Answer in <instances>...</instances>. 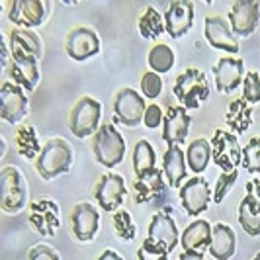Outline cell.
<instances>
[{
    "instance_id": "1",
    "label": "cell",
    "mask_w": 260,
    "mask_h": 260,
    "mask_svg": "<svg viewBox=\"0 0 260 260\" xmlns=\"http://www.w3.org/2000/svg\"><path fill=\"white\" fill-rule=\"evenodd\" d=\"M73 165V149L65 139H49L43 145L41 155L36 160V169L43 180H53L63 174Z\"/></svg>"
},
{
    "instance_id": "2",
    "label": "cell",
    "mask_w": 260,
    "mask_h": 260,
    "mask_svg": "<svg viewBox=\"0 0 260 260\" xmlns=\"http://www.w3.org/2000/svg\"><path fill=\"white\" fill-rule=\"evenodd\" d=\"M172 94L186 110H198L209 98V84L200 69H188L176 77Z\"/></svg>"
},
{
    "instance_id": "3",
    "label": "cell",
    "mask_w": 260,
    "mask_h": 260,
    "mask_svg": "<svg viewBox=\"0 0 260 260\" xmlns=\"http://www.w3.org/2000/svg\"><path fill=\"white\" fill-rule=\"evenodd\" d=\"M92 151L102 167L114 169L125 156V141L121 133L116 129V125L108 121V123H102L100 129L96 131L94 141H92Z\"/></svg>"
},
{
    "instance_id": "4",
    "label": "cell",
    "mask_w": 260,
    "mask_h": 260,
    "mask_svg": "<svg viewBox=\"0 0 260 260\" xmlns=\"http://www.w3.org/2000/svg\"><path fill=\"white\" fill-rule=\"evenodd\" d=\"M100 117H102V104L90 96H82L71 110L69 127L75 137L84 139L96 135V131L100 129Z\"/></svg>"
},
{
    "instance_id": "5",
    "label": "cell",
    "mask_w": 260,
    "mask_h": 260,
    "mask_svg": "<svg viewBox=\"0 0 260 260\" xmlns=\"http://www.w3.org/2000/svg\"><path fill=\"white\" fill-rule=\"evenodd\" d=\"M27 200L26 182L16 167H6L0 174V208L6 213H20Z\"/></svg>"
},
{
    "instance_id": "6",
    "label": "cell",
    "mask_w": 260,
    "mask_h": 260,
    "mask_svg": "<svg viewBox=\"0 0 260 260\" xmlns=\"http://www.w3.org/2000/svg\"><path fill=\"white\" fill-rule=\"evenodd\" d=\"M211 149H213L211 158L223 172H233L243 162V149L237 141L235 133L217 129L213 133V139H211Z\"/></svg>"
},
{
    "instance_id": "7",
    "label": "cell",
    "mask_w": 260,
    "mask_h": 260,
    "mask_svg": "<svg viewBox=\"0 0 260 260\" xmlns=\"http://www.w3.org/2000/svg\"><path fill=\"white\" fill-rule=\"evenodd\" d=\"M145 100L143 96L133 88H121L114 98V114L119 123L127 127H137L145 116Z\"/></svg>"
},
{
    "instance_id": "8",
    "label": "cell",
    "mask_w": 260,
    "mask_h": 260,
    "mask_svg": "<svg viewBox=\"0 0 260 260\" xmlns=\"http://www.w3.org/2000/svg\"><path fill=\"white\" fill-rule=\"evenodd\" d=\"M29 225L41 237H55L61 219H59V206L51 198H39L29 208Z\"/></svg>"
},
{
    "instance_id": "9",
    "label": "cell",
    "mask_w": 260,
    "mask_h": 260,
    "mask_svg": "<svg viewBox=\"0 0 260 260\" xmlns=\"http://www.w3.org/2000/svg\"><path fill=\"white\" fill-rule=\"evenodd\" d=\"M27 94L24 88L14 84L12 80H6L0 88V116L8 123H20L27 116Z\"/></svg>"
},
{
    "instance_id": "10",
    "label": "cell",
    "mask_w": 260,
    "mask_h": 260,
    "mask_svg": "<svg viewBox=\"0 0 260 260\" xmlns=\"http://www.w3.org/2000/svg\"><path fill=\"white\" fill-rule=\"evenodd\" d=\"M213 198L211 188L206 178L202 176H192L180 186V202L182 208L186 209L188 215L198 217L200 213H204L209 206V200Z\"/></svg>"
},
{
    "instance_id": "11",
    "label": "cell",
    "mask_w": 260,
    "mask_h": 260,
    "mask_svg": "<svg viewBox=\"0 0 260 260\" xmlns=\"http://www.w3.org/2000/svg\"><path fill=\"white\" fill-rule=\"evenodd\" d=\"M125 194H127L125 180L114 172H108L104 176H100V180L94 186V198L100 204V208L108 213H116L119 206L123 204Z\"/></svg>"
},
{
    "instance_id": "12",
    "label": "cell",
    "mask_w": 260,
    "mask_h": 260,
    "mask_svg": "<svg viewBox=\"0 0 260 260\" xmlns=\"http://www.w3.org/2000/svg\"><path fill=\"white\" fill-rule=\"evenodd\" d=\"M67 55L73 59V61H86L94 55L100 53V38L98 34L90 29V27L78 26L73 27L67 36V43H65Z\"/></svg>"
},
{
    "instance_id": "13",
    "label": "cell",
    "mask_w": 260,
    "mask_h": 260,
    "mask_svg": "<svg viewBox=\"0 0 260 260\" xmlns=\"http://www.w3.org/2000/svg\"><path fill=\"white\" fill-rule=\"evenodd\" d=\"M204 36L208 39V43L213 49H221V51L239 53V39L233 34L231 26L227 24V20L221 16H208L204 20Z\"/></svg>"
},
{
    "instance_id": "14",
    "label": "cell",
    "mask_w": 260,
    "mask_h": 260,
    "mask_svg": "<svg viewBox=\"0 0 260 260\" xmlns=\"http://www.w3.org/2000/svg\"><path fill=\"white\" fill-rule=\"evenodd\" d=\"M47 6L41 0H14L8 10V20L22 29H31L45 22Z\"/></svg>"
},
{
    "instance_id": "15",
    "label": "cell",
    "mask_w": 260,
    "mask_h": 260,
    "mask_svg": "<svg viewBox=\"0 0 260 260\" xmlns=\"http://www.w3.org/2000/svg\"><path fill=\"white\" fill-rule=\"evenodd\" d=\"M162 16L167 34L172 39H180L194 26V4L190 0H174Z\"/></svg>"
},
{
    "instance_id": "16",
    "label": "cell",
    "mask_w": 260,
    "mask_h": 260,
    "mask_svg": "<svg viewBox=\"0 0 260 260\" xmlns=\"http://www.w3.org/2000/svg\"><path fill=\"white\" fill-rule=\"evenodd\" d=\"M6 71H8V77L12 78L14 84L24 88L26 94H31L36 90L39 82V69L36 57H31V55H12Z\"/></svg>"
},
{
    "instance_id": "17",
    "label": "cell",
    "mask_w": 260,
    "mask_h": 260,
    "mask_svg": "<svg viewBox=\"0 0 260 260\" xmlns=\"http://www.w3.org/2000/svg\"><path fill=\"white\" fill-rule=\"evenodd\" d=\"M258 2H254V0H237L229 10L231 29L239 38H248L250 34H254V29L258 26Z\"/></svg>"
},
{
    "instance_id": "18",
    "label": "cell",
    "mask_w": 260,
    "mask_h": 260,
    "mask_svg": "<svg viewBox=\"0 0 260 260\" xmlns=\"http://www.w3.org/2000/svg\"><path fill=\"white\" fill-rule=\"evenodd\" d=\"M243 73L245 65L243 59L237 57H221L213 65V77H215V86L221 94H231L235 92L241 82H243Z\"/></svg>"
},
{
    "instance_id": "19",
    "label": "cell",
    "mask_w": 260,
    "mask_h": 260,
    "mask_svg": "<svg viewBox=\"0 0 260 260\" xmlns=\"http://www.w3.org/2000/svg\"><path fill=\"white\" fill-rule=\"evenodd\" d=\"M190 123L192 119L188 116L186 108L182 106H170L165 114V121H162V139L165 143L172 147V145H180L186 141L188 131H190Z\"/></svg>"
},
{
    "instance_id": "20",
    "label": "cell",
    "mask_w": 260,
    "mask_h": 260,
    "mask_svg": "<svg viewBox=\"0 0 260 260\" xmlns=\"http://www.w3.org/2000/svg\"><path fill=\"white\" fill-rule=\"evenodd\" d=\"M71 227L78 241H82V243L92 241L100 229V215H98L96 208L88 202L77 204L71 213Z\"/></svg>"
},
{
    "instance_id": "21",
    "label": "cell",
    "mask_w": 260,
    "mask_h": 260,
    "mask_svg": "<svg viewBox=\"0 0 260 260\" xmlns=\"http://www.w3.org/2000/svg\"><path fill=\"white\" fill-rule=\"evenodd\" d=\"M149 239H153L155 243L162 245L167 250H174L176 245L180 243V233L178 227L172 219L169 211H158L153 215V219L149 223Z\"/></svg>"
},
{
    "instance_id": "22",
    "label": "cell",
    "mask_w": 260,
    "mask_h": 260,
    "mask_svg": "<svg viewBox=\"0 0 260 260\" xmlns=\"http://www.w3.org/2000/svg\"><path fill=\"white\" fill-rule=\"evenodd\" d=\"M135 188V200L137 204H151L167 194V184H165V172L158 169H153L145 172L143 176H137L133 184Z\"/></svg>"
},
{
    "instance_id": "23",
    "label": "cell",
    "mask_w": 260,
    "mask_h": 260,
    "mask_svg": "<svg viewBox=\"0 0 260 260\" xmlns=\"http://www.w3.org/2000/svg\"><path fill=\"white\" fill-rule=\"evenodd\" d=\"M211 231L213 229L206 219H196L180 235V245L184 250L204 254V250H209V245H211Z\"/></svg>"
},
{
    "instance_id": "24",
    "label": "cell",
    "mask_w": 260,
    "mask_h": 260,
    "mask_svg": "<svg viewBox=\"0 0 260 260\" xmlns=\"http://www.w3.org/2000/svg\"><path fill=\"white\" fill-rule=\"evenodd\" d=\"M237 250V237L235 231L225 225L217 223L211 231V245H209V254L215 260H231Z\"/></svg>"
},
{
    "instance_id": "25",
    "label": "cell",
    "mask_w": 260,
    "mask_h": 260,
    "mask_svg": "<svg viewBox=\"0 0 260 260\" xmlns=\"http://www.w3.org/2000/svg\"><path fill=\"white\" fill-rule=\"evenodd\" d=\"M162 172L169 180L170 188H180L188 174L186 169V155L178 145H172L167 149V153L162 156Z\"/></svg>"
},
{
    "instance_id": "26",
    "label": "cell",
    "mask_w": 260,
    "mask_h": 260,
    "mask_svg": "<svg viewBox=\"0 0 260 260\" xmlns=\"http://www.w3.org/2000/svg\"><path fill=\"white\" fill-rule=\"evenodd\" d=\"M8 49L10 55H31L39 61L43 47H41V39L29 31V29H22V27H16L10 31L8 36Z\"/></svg>"
},
{
    "instance_id": "27",
    "label": "cell",
    "mask_w": 260,
    "mask_h": 260,
    "mask_svg": "<svg viewBox=\"0 0 260 260\" xmlns=\"http://www.w3.org/2000/svg\"><path fill=\"white\" fill-rule=\"evenodd\" d=\"M14 145H16V151L20 153V156L24 158H36L41 155V143H39L38 131L34 125L24 123V125H18V129L14 131Z\"/></svg>"
},
{
    "instance_id": "28",
    "label": "cell",
    "mask_w": 260,
    "mask_h": 260,
    "mask_svg": "<svg viewBox=\"0 0 260 260\" xmlns=\"http://www.w3.org/2000/svg\"><path fill=\"white\" fill-rule=\"evenodd\" d=\"M225 121L237 135L245 133L250 127V123H252V108H250V104L245 98H235L233 102L229 104V108H227Z\"/></svg>"
},
{
    "instance_id": "29",
    "label": "cell",
    "mask_w": 260,
    "mask_h": 260,
    "mask_svg": "<svg viewBox=\"0 0 260 260\" xmlns=\"http://www.w3.org/2000/svg\"><path fill=\"white\" fill-rule=\"evenodd\" d=\"M211 156H213V149H211V143L208 139H194L188 145V151H186L188 169L196 172V176H200L204 170L208 169Z\"/></svg>"
},
{
    "instance_id": "30",
    "label": "cell",
    "mask_w": 260,
    "mask_h": 260,
    "mask_svg": "<svg viewBox=\"0 0 260 260\" xmlns=\"http://www.w3.org/2000/svg\"><path fill=\"white\" fill-rule=\"evenodd\" d=\"M137 27H139V34L145 39L160 38L167 31V27H165V16L158 12L155 6H147L145 12L139 16Z\"/></svg>"
},
{
    "instance_id": "31",
    "label": "cell",
    "mask_w": 260,
    "mask_h": 260,
    "mask_svg": "<svg viewBox=\"0 0 260 260\" xmlns=\"http://www.w3.org/2000/svg\"><path fill=\"white\" fill-rule=\"evenodd\" d=\"M156 155L153 145L149 143L147 139H141L135 143V149H133V170L137 176H143L145 172L156 169Z\"/></svg>"
},
{
    "instance_id": "32",
    "label": "cell",
    "mask_w": 260,
    "mask_h": 260,
    "mask_svg": "<svg viewBox=\"0 0 260 260\" xmlns=\"http://www.w3.org/2000/svg\"><path fill=\"white\" fill-rule=\"evenodd\" d=\"M239 223L250 237L260 235V209L254 206L250 196H245V200L239 206Z\"/></svg>"
},
{
    "instance_id": "33",
    "label": "cell",
    "mask_w": 260,
    "mask_h": 260,
    "mask_svg": "<svg viewBox=\"0 0 260 260\" xmlns=\"http://www.w3.org/2000/svg\"><path fill=\"white\" fill-rule=\"evenodd\" d=\"M147 61H149V67H151L153 73L165 75V73H169L170 69L174 67V53H172L169 45L158 43L155 47H151Z\"/></svg>"
},
{
    "instance_id": "34",
    "label": "cell",
    "mask_w": 260,
    "mask_h": 260,
    "mask_svg": "<svg viewBox=\"0 0 260 260\" xmlns=\"http://www.w3.org/2000/svg\"><path fill=\"white\" fill-rule=\"evenodd\" d=\"M112 223H114V231L121 241H133L135 239L137 229H135V223L131 219L129 211H125V209L116 211L114 217H112Z\"/></svg>"
},
{
    "instance_id": "35",
    "label": "cell",
    "mask_w": 260,
    "mask_h": 260,
    "mask_svg": "<svg viewBox=\"0 0 260 260\" xmlns=\"http://www.w3.org/2000/svg\"><path fill=\"white\" fill-rule=\"evenodd\" d=\"M243 169L247 172L260 174V137H252L243 147Z\"/></svg>"
},
{
    "instance_id": "36",
    "label": "cell",
    "mask_w": 260,
    "mask_h": 260,
    "mask_svg": "<svg viewBox=\"0 0 260 260\" xmlns=\"http://www.w3.org/2000/svg\"><path fill=\"white\" fill-rule=\"evenodd\" d=\"M137 260H169V250L147 237L137 250Z\"/></svg>"
},
{
    "instance_id": "37",
    "label": "cell",
    "mask_w": 260,
    "mask_h": 260,
    "mask_svg": "<svg viewBox=\"0 0 260 260\" xmlns=\"http://www.w3.org/2000/svg\"><path fill=\"white\" fill-rule=\"evenodd\" d=\"M243 98L250 106L260 102V75L256 71H250L243 78Z\"/></svg>"
},
{
    "instance_id": "38",
    "label": "cell",
    "mask_w": 260,
    "mask_h": 260,
    "mask_svg": "<svg viewBox=\"0 0 260 260\" xmlns=\"http://www.w3.org/2000/svg\"><path fill=\"white\" fill-rule=\"evenodd\" d=\"M237 178H239V172H237V170L219 174V178H217V182H215V188H213V202H215V204H221L223 200H225V196L231 192V188H233V184L237 182Z\"/></svg>"
},
{
    "instance_id": "39",
    "label": "cell",
    "mask_w": 260,
    "mask_h": 260,
    "mask_svg": "<svg viewBox=\"0 0 260 260\" xmlns=\"http://www.w3.org/2000/svg\"><path fill=\"white\" fill-rule=\"evenodd\" d=\"M141 92H143L145 98H149V100L158 98L160 92H162V78L158 77L156 73H153V71L145 73L143 77H141Z\"/></svg>"
},
{
    "instance_id": "40",
    "label": "cell",
    "mask_w": 260,
    "mask_h": 260,
    "mask_svg": "<svg viewBox=\"0 0 260 260\" xmlns=\"http://www.w3.org/2000/svg\"><path fill=\"white\" fill-rule=\"evenodd\" d=\"M162 121H165V114H162L160 106H156V104L147 106L145 116H143L145 127H149V129H156L158 125H162Z\"/></svg>"
},
{
    "instance_id": "41",
    "label": "cell",
    "mask_w": 260,
    "mask_h": 260,
    "mask_svg": "<svg viewBox=\"0 0 260 260\" xmlns=\"http://www.w3.org/2000/svg\"><path fill=\"white\" fill-rule=\"evenodd\" d=\"M27 260H61V258L55 252V248L49 247V245H36L34 248H29Z\"/></svg>"
},
{
    "instance_id": "42",
    "label": "cell",
    "mask_w": 260,
    "mask_h": 260,
    "mask_svg": "<svg viewBox=\"0 0 260 260\" xmlns=\"http://www.w3.org/2000/svg\"><path fill=\"white\" fill-rule=\"evenodd\" d=\"M247 196L252 198L254 206L260 209V180H248L247 182Z\"/></svg>"
},
{
    "instance_id": "43",
    "label": "cell",
    "mask_w": 260,
    "mask_h": 260,
    "mask_svg": "<svg viewBox=\"0 0 260 260\" xmlns=\"http://www.w3.org/2000/svg\"><path fill=\"white\" fill-rule=\"evenodd\" d=\"M178 260H206V258H204V254H202V252H192V250H184Z\"/></svg>"
},
{
    "instance_id": "44",
    "label": "cell",
    "mask_w": 260,
    "mask_h": 260,
    "mask_svg": "<svg viewBox=\"0 0 260 260\" xmlns=\"http://www.w3.org/2000/svg\"><path fill=\"white\" fill-rule=\"evenodd\" d=\"M98 260H123V258H121L117 252H114V250H110V248H108V250H104V252L98 256Z\"/></svg>"
},
{
    "instance_id": "45",
    "label": "cell",
    "mask_w": 260,
    "mask_h": 260,
    "mask_svg": "<svg viewBox=\"0 0 260 260\" xmlns=\"http://www.w3.org/2000/svg\"><path fill=\"white\" fill-rule=\"evenodd\" d=\"M252 260H260V252H256V256H254Z\"/></svg>"
}]
</instances>
